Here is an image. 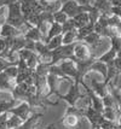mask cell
Here are the masks:
<instances>
[{"label":"cell","instance_id":"cell-1","mask_svg":"<svg viewBox=\"0 0 121 129\" xmlns=\"http://www.w3.org/2000/svg\"><path fill=\"white\" fill-rule=\"evenodd\" d=\"M80 117H82L80 115V111L76 106H69L67 109V111L64 113V116L57 123L63 124V127L65 129H75L76 127H79L81 123Z\"/></svg>","mask_w":121,"mask_h":129},{"label":"cell","instance_id":"cell-2","mask_svg":"<svg viewBox=\"0 0 121 129\" xmlns=\"http://www.w3.org/2000/svg\"><path fill=\"white\" fill-rule=\"evenodd\" d=\"M79 84L80 83H75V82L70 83V88H69V90H68V93H67V94H61V93H59L57 96L59 99H63L64 101H67V104H68L69 106H76L79 100L84 99V98L87 95V93L84 94V93L80 92Z\"/></svg>","mask_w":121,"mask_h":129},{"label":"cell","instance_id":"cell-3","mask_svg":"<svg viewBox=\"0 0 121 129\" xmlns=\"http://www.w3.org/2000/svg\"><path fill=\"white\" fill-rule=\"evenodd\" d=\"M80 111V115L82 117H86L87 121L91 123L92 128H99V125L102 123V121L104 119V116H103V112L98 111L96 109H93L92 106H88L86 107L85 110H81L79 109Z\"/></svg>","mask_w":121,"mask_h":129},{"label":"cell","instance_id":"cell-4","mask_svg":"<svg viewBox=\"0 0 121 129\" xmlns=\"http://www.w3.org/2000/svg\"><path fill=\"white\" fill-rule=\"evenodd\" d=\"M9 112L12 113V115H17V116H19L23 121H27V119L34 113L33 112V107L30 106V104L27 103V101H21L17 106L11 109Z\"/></svg>","mask_w":121,"mask_h":129},{"label":"cell","instance_id":"cell-5","mask_svg":"<svg viewBox=\"0 0 121 129\" xmlns=\"http://www.w3.org/2000/svg\"><path fill=\"white\" fill-rule=\"evenodd\" d=\"M74 56H75V58L79 59V60H85V59H88V58L93 57L92 52L87 47V44L86 42H81V41H78V42L75 44Z\"/></svg>","mask_w":121,"mask_h":129},{"label":"cell","instance_id":"cell-6","mask_svg":"<svg viewBox=\"0 0 121 129\" xmlns=\"http://www.w3.org/2000/svg\"><path fill=\"white\" fill-rule=\"evenodd\" d=\"M82 87L86 89V93L88 94L90 99H91V106H92L93 109L98 110V111L103 112L104 107H105V106H104V104H103V98H101L97 93H94V90H93V89L88 88V87L86 86V83L82 84Z\"/></svg>","mask_w":121,"mask_h":129},{"label":"cell","instance_id":"cell-7","mask_svg":"<svg viewBox=\"0 0 121 129\" xmlns=\"http://www.w3.org/2000/svg\"><path fill=\"white\" fill-rule=\"evenodd\" d=\"M59 68L62 69V71L68 77L75 80L76 75H78V65H76L75 60H73V59H65V60H63L59 64Z\"/></svg>","mask_w":121,"mask_h":129},{"label":"cell","instance_id":"cell-8","mask_svg":"<svg viewBox=\"0 0 121 129\" xmlns=\"http://www.w3.org/2000/svg\"><path fill=\"white\" fill-rule=\"evenodd\" d=\"M16 79H12L10 77L5 71H0V90H4V92H11L15 89L16 87Z\"/></svg>","mask_w":121,"mask_h":129},{"label":"cell","instance_id":"cell-9","mask_svg":"<svg viewBox=\"0 0 121 129\" xmlns=\"http://www.w3.org/2000/svg\"><path fill=\"white\" fill-rule=\"evenodd\" d=\"M19 35H24L22 30H19L18 28L13 27L12 24H9V23H5L0 29V36H3L5 39L6 38H16Z\"/></svg>","mask_w":121,"mask_h":129},{"label":"cell","instance_id":"cell-10","mask_svg":"<svg viewBox=\"0 0 121 129\" xmlns=\"http://www.w3.org/2000/svg\"><path fill=\"white\" fill-rule=\"evenodd\" d=\"M61 81H63L62 77H59L55 74L50 73L47 75V83H49V87H50V96L51 95H58L59 92H58V84Z\"/></svg>","mask_w":121,"mask_h":129},{"label":"cell","instance_id":"cell-11","mask_svg":"<svg viewBox=\"0 0 121 129\" xmlns=\"http://www.w3.org/2000/svg\"><path fill=\"white\" fill-rule=\"evenodd\" d=\"M28 88L29 84L26 83V82H21V83H17L15 89L12 90V95L15 99H17L19 101H23L27 96V93H28Z\"/></svg>","mask_w":121,"mask_h":129},{"label":"cell","instance_id":"cell-12","mask_svg":"<svg viewBox=\"0 0 121 129\" xmlns=\"http://www.w3.org/2000/svg\"><path fill=\"white\" fill-rule=\"evenodd\" d=\"M91 83H92V89L94 90V93H97L101 98L105 96L109 93V83H107L105 81L99 82L97 80H91Z\"/></svg>","mask_w":121,"mask_h":129},{"label":"cell","instance_id":"cell-13","mask_svg":"<svg viewBox=\"0 0 121 129\" xmlns=\"http://www.w3.org/2000/svg\"><path fill=\"white\" fill-rule=\"evenodd\" d=\"M24 36L27 39L32 40V41H35V42L36 41H45L46 42V36L41 33V30L38 27H32L27 33L24 34Z\"/></svg>","mask_w":121,"mask_h":129},{"label":"cell","instance_id":"cell-14","mask_svg":"<svg viewBox=\"0 0 121 129\" xmlns=\"http://www.w3.org/2000/svg\"><path fill=\"white\" fill-rule=\"evenodd\" d=\"M120 115H121V111L119 107H104V110H103L104 118L110 119V121H114V122H117V123H119Z\"/></svg>","mask_w":121,"mask_h":129},{"label":"cell","instance_id":"cell-15","mask_svg":"<svg viewBox=\"0 0 121 129\" xmlns=\"http://www.w3.org/2000/svg\"><path fill=\"white\" fill-rule=\"evenodd\" d=\"M94 7H97L102 13H105V15H113L111 13V9H113V5L109 0H96L94 4H93Z\"/></svg>","mask_w":121,"mask_h":129},{"label":"cell","instance_id":"cell-16","mask_svg":"<svg viewBox=\"0 0 121 129\" xmlns=\"http://www.w3.org/2000/svg\"><path fill=\"white\" fill-rule=\"evenodd\" d=\"M102 35L101 34L96 33V31H92V33L90 34V35H87L86 38L84 39V41L86 42L87 45H90L92 48H94V47H97V46H99L101 44H102Z\"/></svg>","mask_w":121,"mask_h":129},{"label":"cell","instance_id":"cell-17","mask_svg":"<svg viewBox=\"0 0 121 129\" xmlns=\"http://www.w3.org/2000/svg\"><path fill=\"white\" fill-rule=\"evenodd\" d=\"M75 21V25H76V29L82 28L87 25L88 23H91V19H90V13L88 12H81L79 15H76L74 17Z\"/></svg>","mask_w":121,"mask_h":129},{"label":"cell","instance_id":"cell-18","mask_svg":"<svg viewBox=\"0 0 121 129\" xmlns=\"http://www.w3.org/2000/svg\"><path fill=\"white\" fill-rule=\"evenodd\" d=\"M91 71H97V73H99L103 76V79L105 80L107 76H108V64L96 59V62L93 63L92 67H91Z\"/></svg>","mask_w":121,"mask_h":129},{"label":"cell","instance_id":"cell-19","mask_svg":"<svg viewBox=\"0 0 121 129\" xmlns=\"http://www.w3.org/2000/svg\"><path fill=\"white\" fill-rule=\"evenodd\" d=\"M116 57H117V52H116L113 47H110L108 51H105L102 56H99L97 58L98 60H101V62L103 63H107V64H109V63L114 62V59H115Z\"/></svg>","mask_w":121,"mask_h":129},{"label":"cell","instance_id":"cell-20","mask_svg":"<svg viewBox=\"0 0 121 129\" xmlns=\"http://www.w3.org/2000/svg\"><path fill=\"white\" fill-rule=\"evenodd\" d=\"M78 41H80L79 35H78V29H74L71 31L63 34V45H70V44H74Z\"/></svg>","mask_w":121,"mask_h":129},{"label":"cell","instance_id":"cell-21","mask_svg":"<svg viewBox=\"0 0 121 129\" xmlns=\"http://www.w3.org/2000/svg\"><path fill=\"white\" fill-rule=\"evenodd\" d=\"M61 34H63V27H62V24L53 22L50 30H49V34H47V36H46V42L50 39H52L53 36H57V35H61Z\"/></svg>","mask_w":121,"mask_h":129},{"label":"cell","instance_id":"cell-22","mask_svg":"<svg viewBox=\"0 0 121 129\" xmlns=\"http://www.w3.org/2000/svg\"><path fill=\"white\" fill-rule=\"evenodd\" d=\"M94 31V23H88L87 25L85 27H82V28H79L78 29V35H79V40L82 41V40L86 38L87 35H90V34Z\"/></svg>","mask_w":121,"mask_h":129},{"label":"cell","instance_id":"cell-23","mask_svg":"<svg viewBox=\"0 0 121 129\" xmlns=\"http://www.w3.org/2000/svg\"><path fill=\"white\" fill-rule=\"evenodd\" d=\"M19 100L17 99H11V100H3L0 101V113H5V112H9L11 109L16 107L17 103Z\"/></svg>","mask_w":121,"mask_h":129},{"label":"cell","instance_id":"cell-24","mask_svg":"<svg viewBox=\"0 0 121 129\" xmlns=\"http://www.w3.org/2000/svg\"><path fill=\"white\" fill-rule=\"evenodd\" d=\"M46 45L51 51L56 50V48H58V47H61V46L63 45V34L57 35V36H53L52 39H50L49 41H47Z\"/></svg>","mask_w":121,"mask_h":129},{"label":"cell","instance_id":"cell-25","mask_svg":"<svg viewBox=\"0 0 121 129\" xmlns=\"http://www.w3.org/2000/svg\"><path fill=\"white\" fill-rule=\"evenodd\" d=\"M10 115H11V116H10L9 119H7V128L9 129L17 128V127H19V125H22V124L24 123V121L19 117V116H17V115H12V113H10Z\"/></svg>","mask_w":121,"mask_h":129},{"label":"cell","instance_id":"cell-26","mask_svg":"<svg viewBox=\"0 0 121 129\" xmlns=\"http://www.w3.org/2000/svg\"><path fill=\"white\" fill-rule=\"evenodd\" d=\"M103 104L105 107H119L115 96L113 95L110 92L105 96H103Z\"/></svg>","mask_w":121,"mask_h":129},{"label":"cell","instance_id":"cell-27","mask_svg":"<svg viewBox=\"0 0 121 129\" xmlns=\"http://www.w3.org/2000/svg\"><path fill=\"white\" fill-rule=\"evenodd\" d=\"M50 68H51V64H47V63L40 62V64L35 68V73L38 74V75L47 76V75L50 74Z\"/></svg>","mask_w":121,"mask_h":129},{"label":"cell","instance_id":"cell-28","mask_svg":"<svg viewBox=\"0 0 121 129\" xmlns=\"http://www.w3.org/2000/svg\"><path fill=\"white\" fill-rule=\"evenodd\" d=\"M68 18H69V16H68L65 12L62 11V10H59V11H57V12H55V13H53V19H55V22L59 23V24H63Z\"/></svg>","mask_w":121,"mask_h":129},{"label":"cell","instance_id":"cell-29","mask_svg":"<svg viewBox=\"0 0 121 129\" xmlns=\"http://www.w3.org/2000/svg\"><path fill=\"white\" fill-rule=\"evenodd\" d=\"M99 128H102V129H116V128H119V123L104 118L103 121H102V123H101V125H99Z\"/></svg>","mask_w":121,"mask_h":129},{"label":"cell","instance_id":"cell-30","mask_svg":"<svg viewBox=\"0 0 121 129\" xmlns=\"http://www.w3.org/2000/svg\"><path fill=\"white\" fill-rule=\"evenodd\" d=\"M62 27H63V34L64 33H68V31H71V30H74V29H76L74 18H68V19H67V21L62 24Z\"/></svg>","mask_w":121,"mask_h":129},{"label":"cell","instance_id":"cell-31","mask_svg":"<svg viewBox=\"0 0 121 129\" xmlns=\"http://www.w3.org/2000/svg\"><path fill=\"white\" fill-rule=\"evenodd\" d=\"M7 17H9V9H7V6H0V29L7 22Z\"/></svg>","mask_w":121,"mask_h":129},{"label":"cell","instance_id":"cell-32","mask_svg":"<svg viewBox=\"0 0 121 129\" xmlns=\"http://www.w3.org/2000/svg\"><path fill=\"white\" fill-rule=\"evenodd\" d=\"M7 42H6V39L0 36V57H7Z\"/></svg>","mask_w":121,"mask_h":129},{"label":"cell","instance_id":"cell-33","mask_svg":"<svg viewBox=\"0 0 121 129\" xmlns=\"http://www.w3.org/2000/svg\"><path fill=\"white\" fill-rule=\"evenodd\" d=\"M10 77H12V79H16L18 76V67L17 65H11V67H9L7 69H5L4 70Z\"/></svg>","mask_w":121,"mask_h":129},{"label":"cell","instance_id":"cell-34","mask_svg":"<svg viewBox=\"0 0 121 129\" xmlns=\"http://www.w3.org/2000/svg\"><path fill=\"white\" fill-rule=\"evenodd\" d=\"M121 21V17L116 15H110L109 16V27H117Z\"/></svg>","mask_w":121,"mask_h":129},{"label":"cell","instance_id":"cell-35","mask_svg":"<svg viewBox=\"0 0 121 129\" xmlns=\"http://www.w3.org/2000/svg\"><path fill=\"white\" fill-rule=\"evenodd\" d=\"M114 65H115L117 73L121 74V58L120 57H116L115 59H114Z\"/></svg>","mask_w":121,"mask_h":129},{"label":"cell","instance_id":"cell-36","mask_svg":"<svg viewBox=\"0 0 121 129\" xmlns=\"http://www.w3.org/2000/svg\"><path fill=\"white\" fill-rule=\"evenodd\" d=\"M81 5H93L96 0H76Z\"/></svg>","mask_w":121,"mask_h":129},{"label":"cell","instance_id":"cell-37","mask_svg":"<svg viewBox=\"0 0 121 129\" xmlns=\"http://www.w3.org/2000/svg\"><path fill=\"white\" fill-rule=\"evenodd\" d=\"M117 29H119V31H120V34H121V21H120V23H119V25H117Z\"/></svg>","mask_w":121,"mask_h":129},{"label":"cell","instance_id":"cell-38","mask_svg":"<svg viewBox=\"0 0 121 129\" xmlns=\"http://www.w3.org/2000/svg\"><path fill=\"white\" fill-rule=\"evenodd\" d=\"M117 57H120V58H121V51H119V52H117Z\"/></svg>","mask_w":121,"mask_h":129},{"label":"cell","instance_id":"cell-39","mask_svg":"<svg viewBox=\"0 0 121 129\" xmlns=\"http://www.w3.org/2000/svg\"><path fill=\"white\" fill-rule=\"evenodd\" d=\"M61 1H62V3L64 4V3H67V1H70V0H61Z\"/></svg>","mask_w":121,"mask_h":129},{"label":"cell","instance_id":"cell-40","mask_svg":"<svg viewBox=\"0 0 121 129\" xmlns=\"http://www.w3.org/2000/svg\"><path fill=\"white\" fill-rule=\"evenodd\" d=\"M119 124H121V115H120V118H119Z\"/></svg>","mask_w":121,"mask_h":129},{"label":"cell","instance_id":"cell-41","mask_svg":"<svg viewBox=\"0 0 121 129\" xmlns=\"http://www.w3.org/2000/svg\"><path fill=\"white\" fill-rule=\"evenodd\" d=\"M119 129H121V124H119Z\"/></svg>","mask_w":121,"mask_h":129},{"label":"cell","instance_id":"cell-42","mask_svg":"<svg viewBox=\"0 0 121 129\" xmlns=\"http://www.w3.org/2000/svg\"><path fill=\"white\" fill-rule=\"evenodd\" d=\"M109 1H110V3H111V1H113V0H109Z\"/></svg>","mask_w":121,"mask_h":129},{"label":"cell","instance_id":"cell-43","mask_svg":"<svg viewBox=\"0 0 121 129\" xmlns=\"http://www.w3.org/2000/svg\"><path fill=\"white\" fill-rule=\"evenodd\" d=\"M116 129H119V128H116Z\"/></svg>","mask_w":121,"mask_h":129},{"label":"cell","instance_id":"cell-44","mask_svg":"<svg viewBox=\"0 0 121 129\" xmlns=\"http://www.w3.org/2000/svg\"><path fill=\"white\" fill-rule=\"evenodd\" d=\"M52 129H55V128H52Z\"/></svg>","mask_w":121,"mask_h":129},{"label":"cell","instance_id":"cell-45","mask_svg":"<svg viewBox=\"0 0 121 129\" xmlns=\"http://www.w3.org/2000/svg\"><path fill=\"white\" fill-rule=\"evenodd\" d=\"M101 129H102V128H101Z\"/></svg>","mask_w":121,"mask_h":129}]
</instances>
